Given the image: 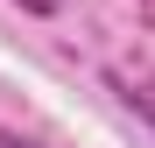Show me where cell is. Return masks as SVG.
Masks as SVG:
<instances>
[{
	"label": "cell",
	"mask_w": 155,
	"mask_h": 148,
	"mask_svg": "<svg viewBox=\"0 0 155 148\" xmlns=\"http://www.w3.org/2000/svg\"><path fill=\"white\" fill-rule=\"evenodd\" d=\"M0 148H42V141H28V134H7V127H0Z\"/></svg>",
	"instance_id": "cell-3"
},
{
	"label": "cell",
	"mask_w": 155,
	"mask_h": 148,
	"mask_svg": "<svg viewBox=\"0 0 155 148\" xmlns=\"http://www.w3.org/2000/svg\"><path fill=\"white\" fill-rule=\"evenodd\" d=\"M106 85L120 92V106H127V113H141L148 127H155V78H134V71H106Z\"/></svg>",
	"instance_id": "cell-1"
},
{
	"label": "cell",
	"mask_w": 155,
	"mask_h": 148,
	"mask_svg": "<svg viewBox=\"0 0 155 148\" xmlns=\"http://www.w3.org/2000/svg\"><path fill=\"white\" fill-rule=\"evenodd\" d=\"M14 7H28V14H57L64 0H14Z\"/></svg>",
	"instance_id": "cell-2"
}]
</instances>
